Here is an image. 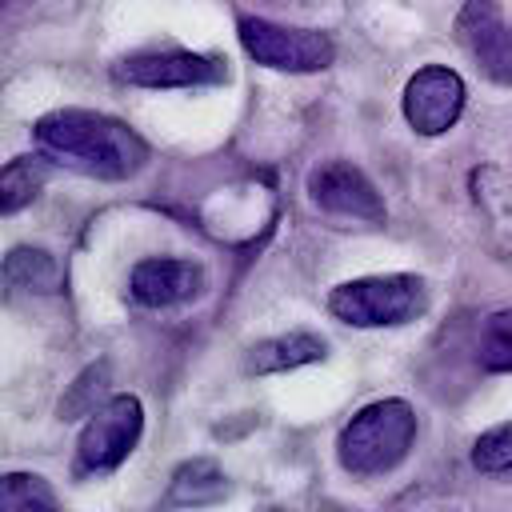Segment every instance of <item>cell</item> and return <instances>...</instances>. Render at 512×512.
<instances>
[{
    "label": "cell",
    "instance_id": "obj_9",
    "mask_svg": "<svg viewBox=\"0 0 512 512\" xmlns=\"http://www.w3.org/2000/svg\"><path fill=\"white\" fill-rule=\"evenodd\" d=\"M308 196L328 216H348L364 224H384V200L376 184L348 160H324L308 176Z\"/></svg>",
    "mask_w": 512,
    "mask_h": 512
},
{
    "label": "cell",
    "instance_id": "obj_10",
    "mask_svg": "<svg viewBox=\"0 0 512 512\" xmlns=\"http://www.w3.org/2000/svg\"><path fill=\"white\" fill-rule=\"evenodd\" d=\"M128 288L148 308L184 304V300L204 292V268L192 264V260H176V256H148L132 268Z\"/></svg>",
    "mask_w": 512,
    "mask_h": 512
},
{
    "label": "cell",
    "instance_id": "obj_13",
    "mask_svg": "<svg viewBox=\"0 0 512 512\" xmlns=\"http://www.w3.org/2000/svg\"><path fill=\"white\" fill-rule=\"evenodd\" d=\"M44 180H48L44 156H12V160L0 168V216L28 208V204L40 196Z\"/></svg>",
    "mask_w": 512,
    "mask_h": 512
},
{
    "label": "cell",
    "instance_id": "obj_11",
    "mask_svg": "<svg viewBox=\"0 0 512 512\" xmlns=\"http://www.w3.org/2000/svg\"><path fill=\"white\" fill-rule=\"evenodd\" d=\"M324 356H328V344L316 332H284V336L252 344L248 356H244V368L264 376V372H288V368H300V364H316Z\"/></svg>",
    "mask_w": 512,
    "mask_h": 512
},
{
    "label": "cell",
    "instance_id": "obj_19",
    "mask_svg": "<svg viewBox=\"0 0 512 512\" xmlns=\"http://www.w3.org/2000/svg\"><path fill=\"white\" fill-rule=\"evenodd\" d=\"M472 464L488 476H500V480H512V420L508 424H496L488 432L476 436L472 444Z\"/></svg>",
    "mask_w": 512,
    "mask_h": 512
},
{
    "label": "cell",
    "instance_id": "obj_18",
    "mask_svg": "<svg viewBox=\"0 0 512 512\" xmlns=\"http://www.w3.org/2000/svg\"><path fill=\"white\" fill-rule=\"evenodd\" d=\"M472 192L496 224L512 228V168H480L472 176Z\"/></svg>",
    "mask_w": 512,
    "mask_h": 512
},
{
    "label": "cell",
    "instance_id": "obj_6",
    "mask_svg": "<svg viewBox=\"0 0 512 512\" xmlns=\"http://www.w3.org/2000/svg\"><path fill=\"white\" fill-rule=\"evenodd\" d=\"M452 32H456V44L480 68V76L512 88V24L504 20L496 0H464Z\"/></svg>",
    "mask_w": 512,
    "mask_h": 512
},
{
    "label": "cell",
    "instance_id": "obj_16",
    "mask_svg": "<svg viewBox=\"0 0 512 512\" xmlns=\"http://www.w3.org/2000/svg\"><path fill=\"white\" fill-rule=\"evenodd\" d=\"M476 356L488 372H512V308H500L480 324Z\"/></svg>",
    "mask_w": 512,
    "mask_h": 512
},
{
    "label": "cell",
    "instance_id": "obj_8",
    "mask_svg": "<svg viewBox=\"0 0 512 512\" xmlns=\"http://www.w3.org/2000/svg\"><path fill=\"white\" fill-rule=\"evenodd\" d=\"M464 100H468V88H464V80L452 68L424 64L404 84V120L420 136H440V132H448L460 120Z\"/></svg>",
    "mask_w": 512,
    "mask_h": 512
},
{
    "label": "cell",
    "instance_id": "obj_1",
    "mask_svg": "<svg viewBox=\"0 0 512 512\" xmlns=\"http://www.w3.org/2000/svg\"><path fill=\"white\" fill-rule=\"evenodd\" d=\"M36 144L44 156L100 180H124L148 160V144L128 124L88 108H56L40 116Z\"/></svg>",
    "mask_w": 512,
    "mask_h": 512
},
{
    "label": "cell",
    "instance_id": "obj_7",
    "mask_svg": "<svg viewBox=\"0 0 512 512\" xmlns=\"http://www.w3.org/2000/svg\"><path fill=\"white\" fill-rule=\"evenodd\" d=\"M116 76L136 88H192V84H220L228 80V60L184 52V48H160V52H136L116 64Z\"/></svg>",
    "mask_w": 512,
    "mask_h": 512
},
{
    "label": "cell",
    "instance_id": "obj_5",
    "mask_svg": "<svg viewBox=\"0 0 512 512\" xmlns=\"http://www.w3.org/2000/svg\"><path fill=\"white\" fill-rule=\"evenodd\" d=\"M240 44L256 64L276 68V72H320L336 56L332 36H324L316 28L272 24V20H260V16L240 20Z\"/></svg>",
    "mask_w": 512,
    "mask_h": 512
},
{
    "label": "cell",
    "instance_id": "obj_17",
    "mask_svg": "<svg viewBox=\"0 0 512 512\" xmlns=\"http://www.w3.org/2000/svg\"><path fill=\"white\" fill-rule=\"evenodd\" d=\"M104 392H108V364H92L76 376V384L68 388V396L60 400V420H76V416H92L100 404H104Z\"/></svg>",
    "mask_w": 512,
    "mask_h": 512
},
{
    "label": "cell",
    "instance_id": "obj_15",
    "mask_svg": "<svg viewBox=\"0 0 512 512\" xmlns=\"http://www.w3.org/2000/svg\"><path fill=\"white\" fill-rule=\"evenodd\" d=\"M228 484H224V472L212 464V460H192L184 464L176 476H172V492L168 500L172 504H208L216 496H224Z\"/></svg>",
    "mask_w": 512,
    "mask_h": 512
},
{
    "label": "cell",
    "instance_id": "obj_14",
    "mask_svg": "<svg viewBox=\"0 0 512 512\" xmlns=\"http://www.w3.org/2000/svg\"><path fill=\"white\" fill-rule=\"evenodd\" d=\"M0 512H60L52 484L36 472L0 476Z\"/></svg>",
    "mask_w": 512,
    "mask_h": 512
},
{
    "label": "cell",
    "instance_id": "obj_2",
    "mask_svg": "<svg viewBox=\"0 0 512 512\" xmlns=\"http://www.w3.org/2000/svg\"><path fill=\"white\" fill-rule=\"evenodd\" d=\"M412 440H416L412 404L388 396V400L364 404L344 424V432L336 440V456H340V468L352 476H384L408 456Z\"/></svg>",
    "mask_w": 512,
    "mask_h": 512
},
{
    "label": "cell",
    "instance_id": "obj_12",
    "mask_svg": "<svg viewBox=\"0 0 512 512\" xmlns=\"http://www.w3.org/2000/svg\"><path fill=\"white\" fill-rule=\"evenodd\" d=\"M0 280L12 288H32V292H56L64 284V268L48 248H12L0 264Z\"/></svg>",
    "mask_w": 512,
    "mask_h": 512
},
{
    "label": "cell",
    "instance_id": "obj_3",
    "mask_svg": "<svg viewBox=\"0 0 512 512\" xmlns=\"http://www.w3.org/2000/svg\"><path fill=\"white\" fill-rule=\"evenodd\" d=\"M428 308V288L412 272H388V276H360L344 280L328 296V312L352 328H388L408 324Z\"/></svg>",
    "mask_w": 512,
    "mask_h": 512
},
{
    "label": "cell",
    "instance_id": "obj_4",
    "mask_svg": "<svg viewBox=\"0 0 512 512\" xmlns=\"http://www.w3.org/2000/svg\"><path fill=\"white\" fill-rule=\"evenodd\" d=\"M144 432V408L136 396H108L80 432L76 444V476H100L128 460Z\"/></svg>",
    "mask_w": 512,
    "mask_h": 512
}]
</instances>
